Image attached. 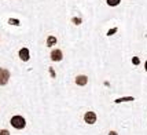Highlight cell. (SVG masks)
Segmentation results:
<instances>
[{"instance_id":"obj_1","label":"cell","mask_w":147,"mask_h":135,"mask_svg":"<svg viewBox=\"0 0 147 135\" xmlns=\"http://www.w3.org/2000/svg\"><path fill=\"white\" fill-rule=\"evenodd\" d=\"M11 126L15 130H24L26 126V120L22 116H14L13 119H11Z\"/></svg>"},{"instance_id":"obj_2","label":"cell","mask_w":147,"mask_h":135,"mask_svg":"<svg viewBox=\"0 0 147 135\" xmlns=\"http://www.w3.org/2000/svg\"><path fill=\"white\" fill-rule=\"evenodd\" d=\"M8 80H10V72L4 68H1L0 69V85H6L8 83Z\"/></svg>"},{"instance_id":"obj_3","label":"cell","mask_w":147,"mask_h":135,"mask_svg":"<svg viewBox=\"0 0 147 135\" xmlns=\"http://www.w3.org/2000/svg\"><path fill=\"white\" fill-rule=\"evenodd\" d=\"M84 121L87 123V124H94V123H96V115L94 112H87V113L84 115Z\"/></svg>"},{"instance_id":"obj_4","label":"cell","mask_w":147,"mask_h":135,"mask_svg":"<svg viewBox=\"0 0 147 135\" xmlns=\"http://www.w3.org/2000/svg\"><path fill=\"white\" fill-rule=\"evenodd\" d=\"M18 55H19V58H21L24 62H28V61H29V58H30V52H29V50H28L26 47H24V48H21V50H19Z\"/></svg>"},{"instance_id":"obj_5","label":"cell","mask_w":147,"mask_h":135,"mask_svg":"<svg viewBox=\"0 0 147 135\" xmlns=\"http://www.w3.org/2000/svg\"><path fill=\"white\" fill-rule=\"evenodd\" d=\"M62 58H63V54L61 50H52L51 52V59L54 62H59V61H62Z\"/></svg>"},{"instance_id":"obj_6","label":"cell","mask_w":147,"mask_h":135,"mask_svg":"<svg viewBox=\"0 0 147 135\" xmlns=\"http://www.w3.org/2000/svg\"><path fill=\"white\" fill-rule=\"evenodd\" d=\"M87 83H88V77L85 76V75H78V76L76 77L77 85H85Z\"/></svg>"},{"instance_id":"obj_7","label":"cell","mask_w":147,"mask_h":135,"mask_svg":"<svg viewBox=\"0 0 147 135\" xmlns=\"http://www.w3.org/2000/svg\"><path fill=\"white\" fill-rule=\"evenodd\" d=\"M57 44V37L55 36H48L47 37V45L51 47V45H55Z\"/></svg>"},{"instance_id":"obj_8","label":"cell","mask_w":147,"mask_h":135,"mask_svg":"<svg viewBox=\"0 0 147 135\" xmlns=\"http://www.w3.org/2000/svg\"><path fill=\"white\" fill-rule=\"evenodd\" d=\"M106 1H107V4H109V6L115 7V6H118V4H120V1H121V0H106Z\"/></svg>"},{"instance_id":"obj_9","label":"cell","mask_w":147,"mask_h":135,"mask_svg":"<svg viewBox=\"0 0 147 135\" xmlns=\"http://www.w3.org/2000/svg\"><path fill=\"white\" fill-rule=\"evenodd\" d=\"M8 24H10V25H21V24H19V21L18 19H15V18H10L8 19Z\"/></svg>"},{"instance_id":"obj_10","label":"cell","mask_w":147,"mask_h":135,"mask_svg":"<svg viewBox=\"0 0 147 135\" xmlns=\"http://www.w3.org/2000/svg\"><path fill=\"white\" fill-rule=\"evenodd\" d=\"M124 101H134V98H132V96H128V98H120V99H115V103L124 102Z\"/></svg>"},{"instance_id":"obj_11","label":"cell","mask_w":147,"mask_h":135,"mask_svg":"<svg viewBox=\"0 0 147 135\" xmlns=\"http://www.w3.org/2000/svg\"><path fill=\"white\" fill-rule=\"evenodd\" d=\"M71 22H74L76 25H80V24H81V18H73L71 19Z\"/></svg>"},{"instance_id":"obj_12","label":"cell","mask_w":147,"mask_h":135,"mask_svg":"<svg viewBox=\"0 0 147 135\" xmlns=\"http://www.w3.org/2000/svg\"><path fill=\"white\" fill-rule=\"evenodd\" d=\"M132 62H134V65H139V64H140V61H139V58H138V57L132 58Z\"/></svg>"},{"instance_id":"obj_13","label":"cell","mask_w":147,"mask_h":135,"mask_svg":"<svg viewBox=\"0 0 147 135\" xmlns=\"http://www.w3.org/2000/svg\"><path fill=\"white\" fill-rule=\"evenodd\" d=\"M117 32V28H113V29H110L109 32H107V36H111V35H114Z\"/></svg>"},{"instance_id":"obj_14","label":"cell","mask_w":147,"mask_h":135,"mask_svg":"<svg viewBox=\"0 0 147 135\" xmlns=\"http://www.w3.org/2000/svg\"><path fill=\"white\" fill-rule=\"evenodd\" d=\"M0 135H10V132H8L7 130H1V131H0Z\"/></svg>"},{"instance_id":"obj_15","label":"cell","mask_w":147,"mask_h":135,"mask_svg":"<svg viewBox=\"0 0 147 135\" xmlns=\"http://www.w3.org/2000/svg\"><path fill=\"white\" fill-rule=\"evenodd\" d=\"M50 73H51L52 77H55V72H54V69H52V68H50Z\"/></svg>"},{"instance_id":"obj_16","label":"cell","mask_w":147,"mask_h":135,"mask_svg":"<svg viewBox=\"0 0 147 135\" xmlns=\"http://www.w3.org/2000/svg\"><path fill=\"white\" fill-rule=\"evenodd\" d=\"M109 135H117V132H115V131H110Z\"/></svg>"},{"instance_id":"obj_17","label":"cell","mask_w":147,"mask_h":135,"mask_svg":"<svg viewBox=\"0 0 147 135\" xmlns=\"http://www.w3.org/2000/svg\"><path fill=\"white\" fill-rule=\"evenodd\" d=\"M144 68H146V72H147V61H146V64H144Z\"/></svg>"}]
</instances>
